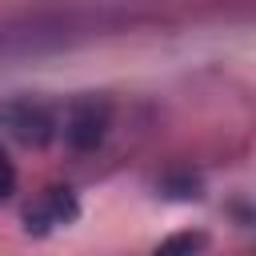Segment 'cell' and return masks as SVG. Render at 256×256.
Here are the masks:
<instances>
[{
	"mask_svg": "<svg viewBox=\"0 0 256 256\" xmlns=\"http://www.w3.org/2000/svg\"><path fill=\"white\" fill-rule=\"evenodd\" d=\"M112 132V104L104 96H72L56 100V136L52 144H64L68 152H92Z\"/></svg>",
	"mask_w": 256,
	"mask_h": 256,
	"instance_id": "obj_1",
	"label": "cell"
},
{
	"mask_svg": "<svg viewBox=\"0 0 256 256\" xmlns=\"http://www.w3.org/2000/svg\"><path fill=\"white\" fill-rule=\"evenodd\" d=\"M0 124L12 140L20 144H52L56 136V100H40V96H12L0 108Z\"/></svg>",
	"mask_w": 256,
	"mask_h": 256,
	"instance_id": "obj_2",
	"label": "cell"
},
{
	"mask_svg": "<svg viewBox=\"0 0 256 256\" xmlns=\"http://www.w3.org/2000/svg\"><path fill=\"white\" fill-rule=\"evenodd\" d=\"M76 196L68 192V188H48V192H40L32 204H28V212H24V220H28V232H52V228H60V224H72L76 220Z\"/></svg>",
	"mask_w": 256,
	"mask_h": 256,
	"instance_id": "obj_3",
	"label": "cell"
},
{
	"mask_svg": "<svg viewBox=\"0 0 256 256\" xmlns=\"http://www.w3.org/2000/svg\"><path fill=\"white\" fill-rule=\"evenodd\" d=\"M12 192H16V164L8 160V152H4V144H0V204H4Z\"/></svg>",
	"mask_w": 256,
	"mask_h": 256,
	"instance_id": "obj_4",
	"label": "cell"
}]
</instances>
